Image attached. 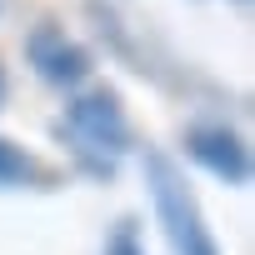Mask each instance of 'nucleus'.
<instances>
[{
    "label": "nucleus",
    "instance_id": "obj_1",
    "mask_svg": "<svg viewBox=\"0 0 255 255\" xmlns=\"http://www.w3.org/2000/svg\"><path fill=\"white\" fill-rule=\"evenodd\" d=\"M145 185H150V200H155V215L165 225V240L175 255H220L205 215H200V200L195 190L185 185V175L175 170L170 155L160 150H145Z\"/></svg>",
    "mask_w": 255,
    "mask_h": 255
},
{
    "label": "nucleus",
    "instance_id": "obj_5",
    "mask_svg": "<svg viewBox=\"0 0 255 255\" xmlns=\"http://www.w3.org/2000/svg\"><path fill=\"white\" fill-rule=\"evenodd\" d=\"M35 175H40V165H35L15 140L0 135V185H30Z\"/></svg>",
    "mask_w": 255,
    "mask_h": 255
},
{
    "label": "nucleus",
    "instance_id": "obj_7",
    "mask_svg": "<svg viewBox=\"0 0 255 255\" xmlns=\"http://www.w3.org/2000/svg\"><path fill=\"white\" fill-rule=\"evenodd\" d=\"M5 90H10V85H5V70H0V105H5Z\"/></svg>",
    "mask_w": 255,
    "mask_h": 255
},
{
    "label": "nucleus",
    "instance_id": "obj_3",
    "mask_svg": "<svg viewBox=\"0 0 255 255\" xmlns=\"http://www.w3.org/2000/svg\"><path fill=\"white\" fill-rule=\"evenodd\" d=\"M185 150L200 170H210L215 180L225 185H250V145L225 130V125H195V130L185 135Z\"/></svg>",
    "mask_w": 255,
    "mask_h": 255
},
{
    "label": "nucleus",
    "instance_id": "obj_2",
    "mask_svg": "<svg viewBox=\"0 0 255 255\" xmlns=\"http://www.w3.org/2000/svg\"><path fill=\"white\" fill-rule=\"evenodd\" d=\"M65 120H70V130L90 150H100V155H115V150H125V140H130V125H125V110H120L115 90H90V95L70 100Z\"/></svg>",
    "mask_w": 255,
    "mask_h": 255
},
{
    "label": "nucleus",
    "instance_id": "obj_4",
    "mask_svg": "<svg viewBox=\"0 0 255 255\" xmlns=\"http://www.w3.org/2000/svg\"><path fill=\"white\" fill-rule=\"evenodd\" d=\"M30 60H35L40 80H50V85H80L90 75V50L75 45V40H65L50 25H40L30 35Z\"/></svg>",
    "mask_w": 255,
    "mask_h": 255
},
{
    "label": "nucleus",
    "instance_id": "obj_6",
    "mask_svg": "<svg viewBox=\"0 0 255 255\" xmlns=\"http://www.w3.org/2000/svg\"><path fill=\"white\" fill-rule=\"evenodd\" d=\"M105 255H145L140 250V240H135V230H120L110 245H105Z\"/></svg>",
    "mask_w": 255,
    "mask_h": 255
}]
</instances>
